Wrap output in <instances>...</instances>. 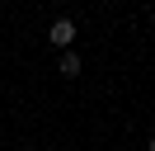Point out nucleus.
<instances>
[{"label": "nucleus", "instance_id": "obj_1", "mask_svg": "<svg viewBox=\"0 0 155 151\" xmlns=\"http://www.w3.org/2000/svg\"><path fill=\"white\" fill-rule=\"evenodd\" d=\"M71 38H75V24H71V19H57V24H52V43L71 52Z\"/></svg>", "mask_w": 155, "mask_h": 151}, {"label": "nucleus", "instance_id": "obj_2", "mask_svg": "<svg viewBox=\"0 0 155 151\" xmlns=\"http://www.w3.org/2000/svg\"><path fill=\"white\" fill-rule=\"evenodd\" d=\"M61 76H80V57H75V52L61 57Z\"/></svg>", "mask_w": 155, "mask_h": 151}, {"label": "nucleus", "instance_id": "obj_3", "mask_svg": "<svg viewBox=\"0 0 155 151\" xmlns=\"http://www.w3.org/2000/svg\"><path fill=\"white\" fill-rule=\"evenodd\" d=\"M146 151H155V137H150V146H146Z\"/></svg>", "mask_w": 155, "mask_h": 151}]
</instances>
